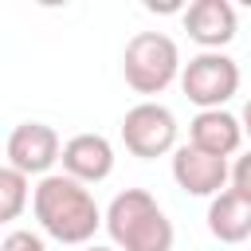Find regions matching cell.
Segmentation results:
<instances>
[{
  "label": "cell",
  "instance_id": "cell-1",
  "mask_svg": "<svg viewBox=\"0 0 251 251\" xmlns=\"http://www.w3.org/2000/svg\"><path fill=\"white\" fill-rule=\"evenodd\" d=\"M31 208H35L39 227L59 243H90L102 224V212H98L90 188L67 173L43 176L31 192Z\"/></svg>",
  "mask_w": 251,
  "mask_h": 251
},
{
  "label": "cell",
  "instance_id": "cell-2",
  "mask_svg": "<svg viewBox=\"0 0 251 251\" xmlns=\"http://www.w3.org/2000/svg\"><path fill=\"white\" fill-rule=\"evenodd\" d=\"M106 231L118 251H173V224L145 188H126L110 200Z\"/></svg>",
  "mask_w": 251,
  "mask_h": 251
},
{
  "label": "cell",
  "instance_id": "cell-3",
  "mask_svg": "<svg viewBox=\"0 0 251 251\" xmlns=\"http://www.w3.org/2000/svg\"><path fill=\"white\" fill-rule=\"evenodd\" d=\"M122 75L137 94H161L180 75V51L165 31H137L126 43Z\"/></svg>",
  "mask_w": 251,
  "mask_h": 251
},
{
  "label": "cell",
  "instance_id": "cell-4",
  "mask_svg": "<svg viewBox=\"0 0 251 251\" xmlns=\"http://www.w3.org/2000/svg\"><path fill=\"white\" fill-rule=\"evenodd\" d=\"M180 90L200 110H224V102L239 90V67H235V59H227L220 51H200L196 59L184 63Z\"/></svg>",
  "mask_w": 251,
  "mask_h": 251
},
{
  "label": "cell",
  "instance_id": "cell-5",
  "mask_svg": "<svg viewBox=\"0 0 251 251\" xmlns=\"http://www.w3.org/2000/svg\"><path fill=\"white\" fill-rule=\"evenodd\" d=\"M122 141L133 157L153 161L165 153H176V118L161 102H141L122 118Z\"/></svg>",
  "mask_w": 251,
  "mask_h": 251
},
{
  "label": "cell",
  "instance_id": "cell-6",
  "mask_svg": "<svg viewBox=\"0 0 251 251\" xmlns=\"http://www.w3.org/2000/svg\"><path fill=\"white\" fill-rule=\"evenodd\" d=\"M63 161V141L51 126L43 122H20L8 133V165L20 169L24 176H51L47 169Z\"/></svg>",
  "mask_w": 251,
  "mask_h": 251
},
{
  "label": "cell",
  "instance_id": "cell-7",
  "mask_svg": "<svg viewBox=\"0 0 251 251\" xmlns=\"http://www.w3.org/2000/svg\"><path fill=\"white\" fill-rule=\"evenodd\" d=\"M173 180L192 196H212L216 200L220 192H227L224 184L231 180V169H227L224 157H212L196 145H180L173 153Z\"/></svg>",
  "mask_w": 251,
  "mask_h": 251
},
{
  "label": "cell",
  "instance_id": "cell-8",
  "mask_svg": "<svg viewBox=\"0 0 251 251\" xmlns=\"http://www.w3.org/2000/svg\"><path fill=\"white\" fill-rule=\"evenodd\" d=\"M63 173L78 184H98L114 173V145L102 133H75L63 145Z\"/></svg>",
  "mask_w": 251,
  "mask_h": 251
},
{
  "label": "cell",
  "instance_id": "cell-9",
  "mask_svg": "<svg viewBox=\"0 0 251 251\" xmlns=\"http://www.w3.org/2000/svg\"><path fill=\"white\" fill-rule=\"evenodd\" d=\"M184 31L204 51H220L235 39V8L227 0H196L184 8Z\"/></svg>",
  "mask_w": 251,
  "mask_h": 251
},
{
  "label": "cell",
  "instance_id": "cell-10",
  "mask_svg": "<svg viewBox=\"0 0 251 251\" xmlns=\"http://www.w3.org/2000/svg\"><path fill=\"white\" fill-rule=\"evenodd\" d=\"M188 145L212 153V157H231L239 145H243V118L227 114V110H200L192 122H188Z\"/></svg>",
  "mask_w": 251,
  "mask_h": 251
},
{
  "label": "cell",
  "instance_id": "cell-11",
  "mask_svg": "<svg viewBox=\"0 0 251 251\" xmlns=\"http://www.w3.org/2000/svg\"><path fill=\"white\" fill-rule=\"evenodd\" d=\"M208 231L220 243H243L251 235V200H243L239 192H220L208 204Z\"/></svg>",
  "mask_w": 251,
  "mask_h": 251
},
{
  "label": "cell",
  "instance_id": "cell-12",
  "mask_svg": "<svg viewBox=\"0 0 251 251\" xmlns=\"http://www.w3.org/2000/svg\"><path fill=\"white\" fill-rule=\"evenodd\" d=\"M27 176L20 173V169H12V165H4L0 169V220H16L20 212H24V204H27Z\"/></svg>",
  "mask_w": 251,
  "mask_h": 251
},
{
  "label": "cell",
  "instance_id": "cell-13",
  "mask_svg": "<svg viewBox=\"0 0 251 251\" xmlns=\"http://www.w3.org/2000/svg\"><path fill=\"white\" fill-rule=\"evenodd\" d=\"M231 192H239L243 200H251V153H243L231 165Z\"/></svg>",
  "mask_w": 251,
  "mask_h": 251
},
{
  "label": "cell",
  "instance_id": "cell-14",
  "mask_svg": "<svg viewBox=\"0 0 251 251\" xmlns=\"http://www.w3.org/2000/svg\"><path fill=\"white\" fill-rule=\"evenodd\" d=\"M0 251H47V247H43V239L31 235V231H12Z\"/></svg>",
  "mask_w": 251,
  "mask_h": 251
},
{
  "label": "cell",
  "instance_id": "cell-15",
  "mask_svg": "<svg viewBox=\"0 0 251 251\" xmlns=\"http://www.w3.org/2000/svg\"><path fill=\"white\" fill-rule=\"evenodd\" d=\"M243 133H251V102L243 106Z\"/></svg>",
  "mask_w": 251,
  "mask_h": 251
},
{
  "label": "cell",
  "instance_id": "cell-16",
  "mask_svg": "<svg viewBox=\"0 0 251 251\" xmlns=\"http://www.w3.org/2000/svg\"><path fill=\"white\" fill-rule=\"evenodd\" d=\"M82 251H114V247H98V243H90V247H82Z\"/></svg>",
  "mask_w": 251,
  "mask_h": 251
}]
</instances>
